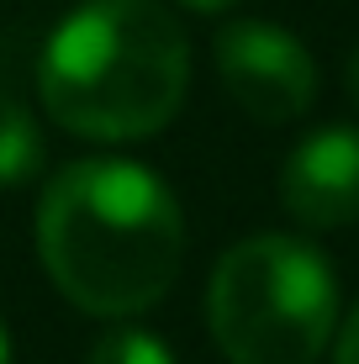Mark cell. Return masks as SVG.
Instances as JSON below:
<instances>
[{"label": "cell", "instance_id": "8fae6325", "mask_svg": "<svg viewBox=\"0 0 359 364\" xmlns=\"http://www.w3.org/2000/svg\"><path fill=\"white\" fill-rule=\"evenodd\" d=\"M0 364H11V343H6V333H0Z\"/></svg>", "mask_w": 359, "mask_h": 364}, {"label": "cell", "instance_id": "7a4b0ae2", "mask_svg": "<svg viewBox=\"0 0 359 364\" xmlns=\"http://www.w3.org/2000/svg\"><path fill=\"white\" fill-rule=\"evenodd\" d=\"M191 85V43L159 0H85L53 27L37 90L58 127L138 143L169 127Z\"/></svg>", "mask_w": 359, "mask_h": 364}, {"label": "cell", "instance_id": "52a82bcc", "mask_svg": "<svg viewBox=\"0 0 359 364\" xmlns=\"http://www.w3.org/2000/svg\"><path fill=\"white\" fill-rule=\"evenodd\" d=\"M90 364H175V354L143 328H111L90 348Z\"/></svg>", "mask_w": 359, "mask_h": 364}, {"label": "cell", "instance_id": "9c48e42d", "mask_svg": "<svg viewBox=\"0 0 359 364\" xmlns=\"http://www.w3.org/2000/svg\"><path fill=\"white\" fill-rule=\"evenodd\" d=\"M180 6H191V11H227L232 0H180Z\"/></svg>", "mask_w": 359, "mask_h": 364}, {"label": "cell", "instance_id": "ba28073f", "mask_svg": "<svg viewBox=\"0 0 359 364\" xmlns=\"http://www.w3.org/2000/svg\"><path fill=\"white\" fill-rule=\"evenodd\" d=\"M333 364H359V306L349 311V322H343V333H338V354H333Z\"/></svg>", "mask_w": 359, "mask_h": 364}, {"label": "cell", "instance_id": "8992f818", "mask_svg": "<svg viewBox=\"0 0 359 364\" xmlns=\"http://www.w3.org/2000/svg\"><path fill=\"white\" fill-rule=\"evenodd\" d=\"M43 164V137L16 95L0 90V185H16Z\"/></svg>", "mask_w": 359, "mask_h": 364}, {"label": "cell", "instance_id": "277c9868", "mask_svg": "<svg viewBox=\"0 0 359 364\" xmlns=\"http://www.w3.org/2000/svg\"><path fill=\"white\" fill-rule=\"evenodd\" d=\"M217 74L254 122H296L317 95V64L286 27L232 21L217 32Z\"/></svg>", "mask_w": 359, "mask_h": 364}, {"label": "cell", "instance_id": "6da1fadb", "mask_svg": "<svg viewBox=\"0 0 359 364\" xmlns=\"http://www.w3.org/2000/svg\"><path fill=\"white\" fill-rule=\"evenodd\" d=\"M37 254L80 311L138 317L164 301L180 274V200L154 169L132 159H80L43 191Z\"/></svg>", "mask_w": 359, "mask_h": 364}, {"label": "cell", "instance_id": "5b68a950", "mask_svg": "<svg viewBox=\"0 0 359 364\" xmlns=\"http://www.w3.org/2000/svg\"><path fill=\"white\" fill-rule=\"evenodd\" d=\"M280 200L306 228H349L359 222V132L323 127L291 148L280 169Z\"/></svg>", "mask_w": 359, "mask_h": 364}, {"label": "cell", "instance_id": "30bf717a", "mask_svg": "<svg viewBox=\"0 0 359 364\" xmlns=\"http://www.w3.org/2000/svg\"><path fill=\"white\" fill-rule=\"evenodd\" d=\"M349 95H354V106H359V48H354V58H349Z\"/></svg>", "mask_w": 359, "mask_h": 364}, {"label": "cell", "instance_id": "3957f363", "mask_svg": "<svg viewBox=\"0 0 359 364\" xmlns=\"http://www.w3.org/2000/svg\"><path fill=\"white\" fill-rule=\"evenodd\" d=\"M206 317L232 364H317L338 328L333 264L301 237L259 232L212 269Z\"/></svg>", "mask_w": 359, "mask_h": 364}]
</instances>
